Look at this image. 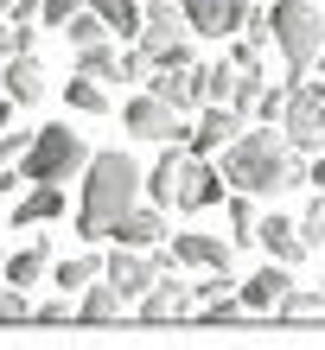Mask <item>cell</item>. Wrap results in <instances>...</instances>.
<instances>
[{
  "instance_id": "obj_1",
  "label": "cell",
  "mask_w": 325,
  "mask_h": 350,
  "mask_svg": "<svg viewBox=\"0 0 325 350\" xmlns=\"http://www.w3.org/2000/svg\"><path fill=\"white\" fill-rule=\"evenodd\" d=\"M217 166H223V178L236 185V191H255V198H281V191H294L300 178V153L287 147V134H274V121L268 128H249V134H230L217 147Z\"/></svg>"
},
{
  "instance_id": "obj_2",
  "label": "cell",
  "mask_w": 325,
  "mask_h": 350,
  "mask_svg": "<svg viewBox=\"0 0 325 350\" xmlns=\"http://www.w3.org/2000/svg\"><path fill=\"white\" fill-rule=\"evenodd\" d=\"M140 204V166L128 153H96L90 159V178H83V204H77V236L83 242H109L115 223Z\"/></svg>"
},
{
  "instance_id": "obj_3",
  "label": "cell",
  "mask_w": 325,
  "mask_h": 350,
  "mask_svg": "<svg viewBox=\"0 0 325 350\" xmlns=\"http://www.w3.org/2000/svg\"><path fill=\"white\" fill-rule=\"evenodd\" d=\"M77 166H90V147L77 128H38L32 147L19 153V185H57L70 178Z\"/></svg>"
},
{
  "instance_id": "obj_4",
  "label": "cell",
  "mask_w": 325,
  "mask_h": 350,
  "mask_svg": "<svg viewBox=\"0 0 325 350\" xmlns=\"http://www.w3.org/2000/svg\"><path fill=\"white\" fill-rule=\"evenodd\" d=\"M268 26H274V45H281V64H287V77H300V70L319 64L325 26H319V13L307 7V0H281V7H268Z\"/></svg>"
},
{
  "instance_id": "obj_5",
  "label": "cell",
  "mask_w": 325,
  "mask_h": 350,
  "mask_svg": "<svg viewBox=\"0 0 325 350\" xmlns=\"http://www.w3.org/2000/svg\"><path fill=\"white\" fill-rule=\"evenodd\" d=\"M281 134H287L294 153H319L325 140V90L319 83H287V115H281Z\"/></svg>"
},
{
  "instance_id": "obj_6",
  "label": "cell",
  "mask_w": 325,
  "mask_h": 350,
  "mask_svg": "<svg viewBox=\"0 0 325 350\" xmlns=\"http://www.w3.org/2000/svg\"><path fill=\"white\" fill-rule=\"evenodd\" d=\"M223 198H230V178H223V166L185 147V166H179V191H172V204H179V211H211V204H223Z\"/></svg>"
},
{
  "instance_id": "obj_7",
  "label": "cell",
  "mask_w": 325,
  "mask_h": 350,
  "mask_svg": "<svg viewBox=\"0 0 325 350\" xmlns=\"http://www.w3.org/2000/svg\"><path fill=\"white\" fill-rule=\"evenodd\" d=\"M166 267H179V255H134V249H121V242H115V261L103 267V280H115L121 299H140Z\"/></svg>"
},
{
  "instance_id": "obj_8",
  "label": "cell",
  "mask_w": 325,
  "mask_h": 350,
  "mask_svg": "<svg viewBox=\"0 0 325 350\" xmlns=\"http://www.w3.org/2000/svg\"><path fill=\"white\" fill-rule=\"evenodd\" d=\"M121 121H128V134H134V140H159V147H166V140H185V121H179V109H172V102H159L153 90H147V96H134Z\"/></svg>"
},
{
  "instance_id": "obj_9",
  "label": "cell",
  "mask_w": 325,
  "mask_h": 350,
  "mask_svg": "<svg viewBox=\"0 0 325 350\" xmlns=\"http://www.w3.org/2000/svg\"><path fill=\"white\" fill-rule=\"evenodd\" d=\"M179 7H185V26L205 38H230L249 26V0H179Z\"/></svg>"
},
{
  "instance_id": "obj_10",
  "label": "cell",
  "mask_w": 325,
  "mask_h": 350,
  "mask_svg": "<svg viewBox=\"0 0 325 350\" xmlns=\"http://www.w3.org/2000/svg\"><path fill=\"white\" fill-rule=\"evenodd\" d=\"M185 32H192L185 26V7H179V0H153V7H147V26H140V51H147V57H166Z\"/></svg>"
},
{
  "instance_id": "obj_11",
  "label": "cell",
  "mask_w": 325,
  "mask_h": 350,
  "mask_svg": "<svg viewBox=\"0 0 325 350\" xmlns=\"http://www.w3.org/2000/svg\"><path fill=\"white\" fill-rule=\"evenodd\" d=\"M172 255H179V267L230 274V242H217V236H205V230H185V236H172Z\"/></svg>"
},
{
  "instance_id": "obj_12",
  "label": "cell",
  "mask_w": 325,
  "mask_h": 350,
  "mask_svg": "<svg viewBox=\"0 0 325 350\" xmlns=\"http://www.w3.org/2000/svg\"><path fill=\"white\" fill-rule=\"evenodd\" d=\"M287 286H294L287 261H268V267H255V274L242 280V306H249V312H274V306L287 299Z\"/></svg>"
},
{
  "instance_id": "obj_13",
  "label": "cell",
  "mask_w": 325,
  "mask_h": 350,
  "mask_svg": "<svg viewBox=\"0 0 325 350\" xmlns=\"http://www.w3.org/2000/svg\"><path fill=\"white\" fill-rule=\"evenodd\" d=\"M255 242L268 249V261H287V267H294V261H307V236H300V223L274 217V211L255 223Z\"/></svg>"
},
{
  "instance_id": "obj_14",
  "label": "cell",
  "mask_w": 325,
  "mask_h": 350,
  "mask_svg": "<svg viewBox=\"0 0 325 350\" xmlns=\"http://www.w3.org/2000/svg\"><path fill=\"white\" fill-rule=\"evenodd\" d=\"M236 128H242V115L230 109V102H211V109H205V121H198V128H185V147L211 159V153H217V147H223V140H230Z\"/></svg>"
},
{
  "instance_id": "obj_15",
  "label": "cell",
  "mask_w": 325,
  "mask_h": 350,
  "mask_svg": "<svg viewBox=\"0 0 325 350\" xmlns=\"http://www.w3.org/2000/svg\"><path fill=\"white\" fill-rule=\"evenodd\" d=\"M147 83H153V96H159V102H172L179 115L205 102V96H198V77H192V64H185V70H179V64H153V77H147Z\"/></svg>"
},
{
  "instance_id": "obj_16",
  "label": "cell",
  "mask_w": 325,
  "mask_h": 350,
  "mask_svg": "<svg viewBox=\"0 0 325 350\" xmlns=\"http://www.w3.org/2000/svg\"><path fill=\"white\" fill-rule=\"evenodd\" d=\"M179 312H192V293H185L172 274H159L147 293H140V319H153V325H159V319H179Z\"/></svg>"
},
{
  "instance_id": "obj_17",
  "label": "cell",
  "mask_w": 325,
  "mask_h": 350,
  "mask_svg": "<svg viewBox=\"0 0 325 350\" xmlns=\"http://www.w3.org/2000/svg\"><path fill=\"white\" fill-rule=\"evenodd\" d=\"M159 236H166V217H159V211H140V204H134V211L115 223L109 242H121V249H153Z\"/></svg>"
},
{
  "instance_id": "obj_18",
  "label": "cell",
  "mask_w": 325,
  "mask_h": 350,
  "mask_svg": "<svg viewBox=\"0 0 325 350\" xmlns=\"http://www.w3.org/2000/svg\"><path fill=\"white\" fill-rule=\"evenodd\" d=\"M45 96V70H38L32 51H13L7 57V102H38Z\"/></svg>"
},
{
  "instance_id": "obj_19",
  "label": "cell",
  "mask_w": 325,
  "mask_h": 350,
  "mask_svg": "<svg viewBox=\"0 0 325 350\" xmlns=\"http://www.w3.org/2000/svg\"><path fill=\"white\" fill-rule=\"evenodd\" d=\"M179 166H185V153H179V140H166V153H159V166L153 172H140V185H147V198L166 211L172 191H179Z\"/></svg>"
},
{
  "instance_id": "obj_20",
  "label": "cell",
  "mask_w": 325,
  "mask_h": 350,
  "mask_svg": "<svg viewBox=\"0 0 325 350\" xmlns=\"http://www.w3.org/2000/svg\"><path fill=\"white\" fill-rule=\"evenodd\" d=\"M51 217H64V191H57V185H32V191L13 204L19 230H26V223H51Z\"/></svg>"
},
{
  "instance_id": "obj_21",
  "label": "cell",
  "mask_w": 325,
  "mask_h": 350,
  "mask_svg": "<svg viewBox=\"0 0 325 350\" xmlns=\"http://www.w3.org/2000/svg\"><path fill=\"white\" fill-rule=\"evenodd\" d=\"M121 306H128V299L115 293V280H103V274H96V280L83 286V299H77V319H90V325H109V319L121 312Z\"/></svg>"
},
{
  "instance_id": "obj_22",
  "label": "cell",
  "mask_w": 325,
  "mask_h": 350,
  "mask_svg": "<svg viewBox=\"0 0 325 350\" xmlns=\"http://www.w3.org/2000/svg\"><path fill=\"white\" fill-rule=\"evenodd\" d=\"M96 13H103L109 38H140V26H147V7H134V0H90Z\"/></svg>"
},
{
  "instance_id": "obj_23",
  "label": "cell",
  "mask_w": 325,
  "mask_h": 350,
  "mask_svg": "<svg viewBox=\"0 0 325 350\" xmlns=\"http://www.w3.org/2000/svg\"><path fill=\"white\" fill-rule=\"evenodd\" d=\"M77 70H83V77H115V83H121V51L109 45V38H96V45H77Z\"/></svg>"
},
{
  "instance_id": "obj_24",
  "label": "cell",
  "mask_w": 325,
  "mask_h": 350,
  "mask_svg": "<svg viewBox=\"0 0 325 350\" xmlns=\"http://www.w3.org/2000/svg\"><path fill=\"white\" fill-rule=\"evenodd\" d=\"M223 211H230V230H236L230 242H236V249H249V242H255V223H261V217H255V191L223 198Z\"/></svg>"
},
{
  "instance_id": "obj_25",
  "label": "cell",
  "mask_w": 325,
  "mask_h": 350,
  "mask_svg": "<svg viewBox=\"0 0 325 350\" xmlns=\"http://www.w3.org/2000/svg\"><path fill=\"white\" fill-rule=\"evenodd\" d=\"M261 90H268V77H261V64H242L236 70V90H230V109L249 121L255 115V102H261Z\"/></svg>"
},
{
  "instance_id": "obj_26",
  "label": "cell",
  "mask_w": 325,
  "mask_h": 350,
  "mask_svg": "<svg viewBox=\"0 0 325 350\" xmlns=\"http://www.w3.org/2000/svg\"><path fill=\"white\" fill-rule=\"evenodd\" d=\"M192 77H198L205 102H230V90H236V64H192Z\"/></svg>"
},
{
  "instance_id": "obj_27",
  "label": "cell",
  "mask_w": 325,
  "mask_h": 350,
  "mask_svg": "<svg viewBox=\"0 0 325 350\" xmlns=\"http://www.w3.org/2000/svg\"><path fill=\"white\" fill-rule=\"evenodd\" d=\"M64 102H70L77 115H103V109H109V96H103V83H96V77H83V70H77L70 83H64Z\"/></svg>"
},
{
  "instance_id": "obj_28",
  "label": "cell",
  "mask_w": 325,
  "mask_h": 350,
  "mask_svg": "<svg viewBox=\"0 0 325 350\" xmlns=\"http://www.w3.org/2000/svg\"><path fill=\"white\" fill-rule=\"evenodd\" d=\"M96 274H103V261H96V255H70V261H57V293H83Z\"/></svg>"
},
{
  "instance_id": "obj_29",
  "label": "cell",
  "mask_w": 325,
  "mask_h": 350,
  "mask_svg": "<svg viewBox=\"0 0 325 350\" xmlns=\"http://www.w3.org/2000/svg\"><path fill=\"white\" fill-rule=\"evenodd\" d=\"M64 38H70V45H96V38H109V26H103V13H96V7H77L64 19Z\"/></svg>"
},
{
  "instance_id": "obj_30",
  "label": "cell",
  "mask_w": 325,
  "mask_h": 350,
  "mask_svg": "<svg viewBox=\"0 0 325 350\" xmlns=\"http://www.w3.org/2000/svg\"><path fill=\"white\" fill-rule=\"evenodd\" d=\"M45 261H51V249H45V242H32V249H19V255L7 261V280H13V286H26V280L45 274Z\"/></svg>"
},
{
  "instance_id": "obj_31",
  "label": "cell",
  "mask_w": 325,
  "mask_h": 350,
  "mask_svg": "<svg viewBox=\"0 0 325 350\" xmlns=\"http://www.w3.org/2000/svg\"><path fill=\"white\" fill-rule=\"evenodd\" d=\"M198 312H205L211 325H230V319H242V312H249V306H242V293L230 299V293H223V286H217L211 299H198Z\"/></svg>"
},
{
  "instance_id": "obj_32",
  "label": "cell",
  "mask_w": 325,
  "mask_h": 350,
  "mask_svg": "<svg viewBox=\"0 0 325 350\" xmlns=\"http://www.w3.org/2000/svg\"><path fill=\"white\" fill-rule=\"evenodd\" d=\"M274 312H281V319H313V312H325V299L307 293V286H287V299H281Z\"/></svg>"
},
{
  "instance_id": "obj_33",
  "label": "cell",
  "mask_w": 325,
  "mask_h": 350,
  "mask_svg": "<svg viewBox=\"0 0 325 350\" xmlns=\"http://www.w3.org/2000/svg\"><path fill=\"white\" fill-rule=\"evenodd\" d=\"M300 236H307V249H319V242H325V191H313L307 217H300Z\"/></svg>"
},
{
  "instance_id": "obj_34",
  "label": "cell",
  "mask_w": 325,
  "mask_h": 350,
  "mask_svg": "<svg viewBox=\"0 0 325 350\" xmlns=\"http://www.w3.org/2000/svg\"><path fill=\"white\" fill-rule=\"evenodd\" d=\"M147 77H153V57L140 45H128V51H121V83H147Z\"/></svg>"
},
{
  "instance_id": "obj_35",
  "label": "cell",
  "mask_w": 325,
  "mask_h": 350,
  "mask_svg": "<svg viewBox=\"0 0 325 350\" xmlns=\"http://www.w3.org/2000/svg\"><path fill=\"white\" fill-rule=\"evenodd\" d=\"M32 147V134L26 128H0V159H7V166H19V153Z\"/></svg>"
},
{
  "instance_id": "obj_36",
  "label": "cell",
  "mask_w": 325,
  "mask_h": 350,
  "mask_svg": "<svg viewBox=\"0 0 325 350\" xmlns=\"http://www.w3.org/2000/svg\"><path fill=\"white\" fill-rule=\"evenodd\" d=\"M7 319H32V306H26L19 286H0V325H7Z\"/></svg>"
},
{
  "instance_id": "obj_37",
  "label": "cell",
  "mask_w": 325,
  "mask_h": 350,
  "mask_svg": "<svg viewBox=\"0 0 325 350\" xmlns=\"http://www.w3.org/2000/svg\"><path fill=\"white\" fill-rule=\"evenodd\" d=\"M255 115H261V121H281V115H287V83H281V90H261Z\"/></svg>"
},
{
  "instance_id": "obj_38",
  "label": "cell",
  "mask_w": 325,
  "mask_h": 350,
  "mask_svg": "<svg viewBox=\"0 0 325 350\" xmlns=\"http://www.w3.org/2000/svg\"><path fill=\"white\" fill-rule=\"evenodd\" d=\"M32 319H45V325H64V319H70V293H57V299H45V306H38Z\"/></svg>"
},
{
  "instance_id": "obj_39",
  "label": "cell",
  "mask_w": 325,
  "mask_h": 350,
  "mask_svg": "<svg viewBox=\"0 0 325 350\" xmlns=\"http://www.w3.org/2000/svg\"><path fill=\"white\" fill-rule=\"evenodd\" d=\"M77 7H90V0H45V19H51V26H64Z\"/></svg>"
},
{
  "instance_id": "obj_40",
  "label": "cell",
  "mask_w": 325,
  "mask_h": 350,
  "mask_svg": "<svg viewBox=\"0 0 325 350\" xmlns=\"http://www.w3.org/2000/svg\"><path fill=\"white\" fill-rule=\"evenodd\" d=\"M45 13V0H13V19H38Z\"/></svg>"
},
{
  "instance_id": "obj_41",
  "label": "cell",
  "mask_w": 325,
  "mask_h": 350,
  "mask_svg": "<svg viewBox=\"0 0 325 350\" xmlns=\"http://www.w3.org/2000/svg\"><path fill=\"white\" fill-rule=\"evenodd\" d=\"M19 185V166H7V159H0V191H13Z\"/></svg>"
},
{
  "instance_id": "obj_42",
  "label": "cell",
  "mask_w": 325,
  "mask_h": 350,
  "mask_svg": "<svg viewBox=\"0 0 325 350\" xmlns=\"http://www.w3.org/2000/svg\"><path fill=\"white\" fill-rule=\"evenodd\" d=\"M307 178H313V185H319V191H325V153H319V159H313V166H307Z\"/></svg>"
},
{
  "instance_id": "obj_43",
  "label": "cell",
  "mask_w": 325,
  "mask_h": 350,
  "mask_svg": "<svg viewBox=\"0 0 325 350\" xmlns=\"http://www.w3.org/2000/svg\"><path fill=\"white\" fill-rule=\"evenodd\" d=\"M7 121H13V102H7V96H0V128H7Z\"/></svg>"
},
{
  "instance_id": "obj_44",
  "label": "cell",
  "mask_w": 325,
  "mask_h": 350,
  "mask_svg": "<svg viewBox=\"0 0 325 350\" xmlns=\"http://www.w3.org/2000/svg\"><path fill=\"white\" fill-rule=\"evenodd\" d=\"M7 51H13V38H7V26H0V57H7Z\"/></svg>"
},
{
  "instance_id": "obj_45",
  "label": "cell",
  "mask_w": 325,
  "mask_h": 350,
  "mask_svg": "<svg viewBox=\"0 0 325 350\" xmlns=\"http://www.w3.org/2000/svg\"><path fill=\"white\" fill-rule=\"evenodd\" d=\"M319 77H325V51H319Z\"/></svg>"
},
{
  "instance_id": "obj_46",
  "label": "cell",
  "mask_w": 325,
  "mask_h": 350,
  "mask_svg": "<svg viewBox=\"0 0 325 350\" xmlns=\"http://www.w3.org/2000/svg\"><path fill=\"white\" fill-rule=\"evenodd\" d=\"M319 26H325V7H319Z\"/></svg>"
},
{
  "instance_id": "obj_47",
  "label": "cell",
  "mask_w": 325,
  "mask_h": 350,
  "mask_svg": "<svg viewBox=\"0 0 325 350\" xmlns=\"http://www.w3.org/2000/svg\"><path fill=\"white\" fill-rule=\"evenodd\" d=\"M319 299H325V286H319Z\"/></svg>"
},
{
  "instance_id": "obj_48",
  "label": "cell",
  "mask_w": 325,
  "mask_h": 350,
  "mask_svg": "<svg viewBox=\"0 0 325 350\" xmlns=\"http://www.w3.org/2000/svg\"><path fill=\"white\" fill-rule=\"evenodd\" d=\"M319 147H325V140H319Z\"/></svg>"
}]
</instances>
